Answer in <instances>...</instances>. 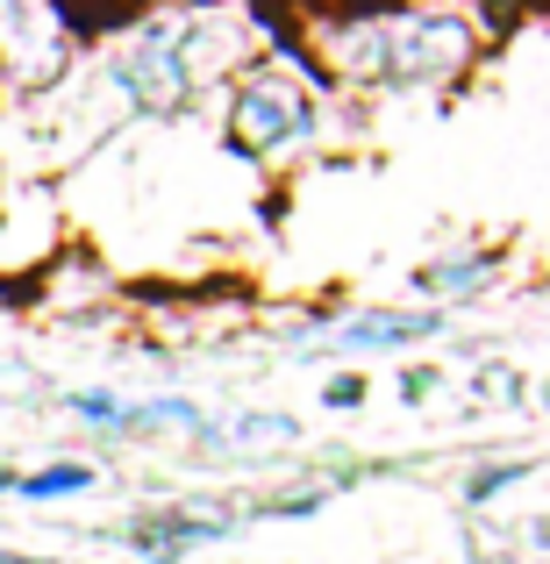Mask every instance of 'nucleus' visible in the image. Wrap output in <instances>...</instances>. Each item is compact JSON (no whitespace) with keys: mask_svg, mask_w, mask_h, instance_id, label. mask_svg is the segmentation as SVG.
<instances>
[{"mask_svg":"<svg viewBox=\"0 0 550 564\" xmlns=\"http://www.w3.org/2000/svg\"><path fill=\"white\" fill-rule=\"evenodd\" d=\"M72 22L57 14V0H0V65L22 86H51L72 65Z\"/></svg>","mask_w":550,"mask_h":564,"instance_id":"4","label":"nucleus"},{"mask_svg":"<svg viewBox=\"0 0 550 564\" xmlns=\"http://www.w3.org/2000/svg\"><path fill=\"white\" fill-rule=\"evenodd\" d=\"M65 408L79 414L86 429H100V436H129V400H122V393H100V386H86V393H72Z\"/></svg>","mask_w":550,"mask_h":564,"instance_id":"9","label":"nucleus"},{"mask_svg":"<svg viewBox=\"0 0 550 564\" xmlns=\"http://www.w3.org/2000/svg\"><path fill=\"white\" fill-rule=\"evenodd\" d=\"M108 86L129 100L137 115L151 122H172L201 100V79H193V57H186V22L180 14H151L137 22L122 43L108 51Z\"/></svg>","mask_w":550,"mask_h":564,"instance_id":"2","label":"nucleus"},{"mask_svg":"<svg viewBox=\"0 0 550 564\" xmlns=\"http://www.w3.org/2000/svg\"><path fill=\"white\" fill-rule=\"evenodd\" d=\"M429 386H436V372H429V365H408V372H400V400H422Z\"/></svg>","mask_w":550,"mask_h":564,"instance_id":"12","label":"nucleus"},{"mask_svg":"<svg viewBox=\"0 0 550 564\" xmlns=\"http://www.w3.org/2000/svg\"><path fill=\"white\" fill-rule=\"evenodd\" d=\"M315 43L330 65L379 94H414V86H451L479 65V22L457 8H400V14H351L322 22Z\"/></svg>","mask_w":550,"mask_h":564,"instance_id":"1","label":"nucleus"},{"mask_svg":"<svg viewBox=\"0 0 550 564\" xmlns=\"http://www.w3.org/2000/svg\"><path fill=\"white\" fill-rule=\"evenodd\" d=\"M236 522H222V514H180V508H158V514H137V522L122 529V543L137 557H151V564H180L186 551H201V543H215V536H229Z\"/></svg>","mask_w":550,"mask_h":564,"instance_id":"5","label":"nucleus"},{"mask_svg":"<svg viewBox=\"0 0 550 564\" xmlns=\"http://www.w3.org/2000/svg\"><path fill=\"white\" fill-rule=\"evenodd\" d=\"M358 400H365V372H336L330 386H322V408H336V414L358 408Z\"/></svg>","mask_w":550,"mask_h":564,"instance_id":"11","label":"nucleus"},{"mask_svg":"<svg viewBox=\"0 0 550 564\" xmlns=\"http://www.w3.org/2000/svg\"><path fill=\"white\" fill-rule=\"evenodd\" d=\"M100 471L94 465H36V471H14V494L22 500H79L94 494Z\"/></svg>","mask_w":550,"mask_h":564,"instance_id":"7","label":"nucleus"},{"mask_svg":"<svg viewBox=\"0 0 550 564\" xmlns=\"http://www.w3.org/2000/svg\"><path fill=\"white\" fill-rule=\"evenodd\" d=\"M529 479V465L515 457V465H500V471H472V486H465V500H494L500 486H522Z\"/></svg>","mask_w":550,"mask_h":564,"instance_id":"10","label":"nucleus"},{"mask_svg":"<svg viewBox=\"0 0 550 564\" xmlns=\"http://www.w3.org/2000/svg\"><path fill=\"white\" fill-rule=\"evenodd\" d=\"M429 336H443L436 307H365V315L336 322L330 344L336 350H400V344H429Z\"/></svg>","mask_w":550,"mask_h":564,"instance_id":"6","label":"nucleus"},{"mask_svg":"<svg viewBox=\"0 0 550 564\" xmlns=\"http://www.w3.org/2000/svg\"><path fill=\"white\" fill-rule=\"evenodd\" d=\"M0 494H14V471L8 465H0Z\"/></svg>","mask_w":550,"mask_h":564,"instance_id":"13","label":"nucleus"},{"mask_svg":"<svg viewBox=\"0 0 550 564\" xmlns=\"http://www.w3.org/2000/svg\"><path fill=\"white\" fill-rule=\"evenodd\" d=\"M486 272H494V250H472V258L422 264V272H414V286H422V293H465V286H479Z\"/></svg>","mask_w":550,"mask_h":564,"instance_id":"8","label":"nucleus"},{"mask_svg":"<svg viewBox=\"0 0 550 564\" xmlns=\"http://www.w3.org/2000/svg\"><path fill=\"white\" fill-rule=\"evenodd\" d=\"M315 129H322L315 94L279 79V72H250L229 94V143L244 158H258V165H272V158H287V151H308Z\"/></svg>","mask_w":550,"mask_h":564,"instance_id":"3","label":"nucleus"}]
</instances>
